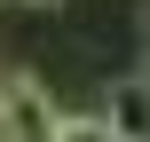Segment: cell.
Returning a JSON list of instances; mask_svg holds the SVG:
<instances>
[{"mask_svg": "<svg viewBox=\"0 0 150 142\" xmlns=\"http://www.w3.org/2000/svg\"><path fill=\"white\" fill-rule=\"evenodd\" d=\"M55 134V103L32 71H8L0 79V142H47Z\"/></svg>", "mask_w": 150, "mask_h": 142, "instance_id": "obj_1", "label": "cell"}, {"mask_svg": "<svg viewBox=\"0 0 150 142\" xmlns=\"http://www.w3.org/2000/svg\"><path fill=\"white\" fill-rule=\"evenodd\" d=\"M103 134L111 142H150V87H142V71H127L111 95H103Z\"/></svg>", "mask_w": 150, "mask_h": 142, "instance_id": "obj_2", "label": "cell"}, {"mask_svg": "<svg viewBox=\"0 0 150 142\" xmlns=\"http://www.w3.org/2000/svg\"><path fill=\"white\" fill-rule=\"evenodd\" d=\"M47 142H111V134H103L95 111H55V134H47Z\"/></svg>", "mask_w": 150, "mask_h": 142, "instance_id": "obj_3", "label": "cell"}, {"mask_svg": "<svg viewBox=\"0 0 150 142\" xmlns=\"http://www.w3.org/2000/svg\"><path fill=\"white\" fill-rule=\"evenodd\" d=\"M32 8H55V0H32Z\"/></svg>", "mask_w": 150, "mask_h": 142, "instance_id": "obj_4", "label": "cell"}]
</instances>
